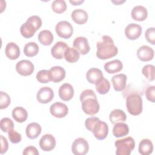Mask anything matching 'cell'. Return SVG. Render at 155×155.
Returning <instances> with one entry per match:
<instances>
[{"label":"cell","instance_id":"1","mask_svg":"<svg viewBox=\"0 0 155 155\" xmlns=\"http://www.w3.org/2000/svg\"><path fill=\"white\" fill-rule=\"evenodd\" d=\"M97 57L102 60L111 58L117 55V47L114 45L113 39L108 36L104 35L96 44Z\"/></svg>","mask_w":155,"mask_h":155},{"label":"cell","instance_id":"2","mask_svg":"<svg viewBox=\"0 0 155 155\" xmlns=\"http://www.w3.org/2000/svg\"><path fill=\"white\" fill-rule=\"evenodd\" d=\"M126 107L128 113L137 116L142 111V99L137 93L130 94L126 99Z\"/></svg>","mask_w":155,"mask_h":155},{"label":"cell","instance_id":"3","mask_svg":"<svg viewBox=\"0 0 155 155\" xmlns=\"http://www.w3.org/2000/svg\"><path fill=\"white\" fill-rule=\"evenodd\" d=\"M114 145L116 148V154L117 155H129L134 148L135 142L134 139L129 136L117 140Z\"/></svg>","mask_w":155,"mask_h":155},{"label":"cell","instance_id":"4","mask_svg":"<svg viewBox=\"0 0 155 155\" xmlns=\"http://www.w3.org/2000/svg\"><path fill=\"white\" fill-rule=\"evenodd\" d=\"M81 107L83 111L88 115L94 116L99 110V104L97 97H88L81 101Z\"/></svg>","mask_w":155,"mask_h":155},{"label":"cell","instance_id":"5","mask_svg":"<svg viewBox=\"0 0 155 155\" xmlns=\"http://www.w3.org/2000/svg\"><path fill=\"white\" fill-rule=\"evenodd\" d=\"M55 30L57 35L64 39L70 38L73 33V26L67 21H61L57 23Z\"/></svg>","mask_w":155,"mask_h":155},{"label":"cell","instance_id":"6","mask_svg":"<svg viewBox=\"0 0 155 155\" xmlns=\"http://www.w3.org/2000/svg\"><path fill=\"white\" fill-rule=\"evenodd\" d=\"M91 132H93L94 137L97 139L104 140L108 135V126L107 123L99 119L94 124Z\"/></svg>","mask_w":155,"mask_h":155},{"label":"cell","instance_id":"7","mask_svg":"<svg viewBox=\"0 0 155 155\" xmlns=\"http://www.w3.org/2000/svg\"><path fill=\"white\" fill-rule=\"evenodd\" d=\"M88 142L82 137L76 139L71 145V151L75 155H85L88 152Z\"/></svg>","mask_w":155,"mask_h":155},{"label":"cell","instance_id":"8","mask_svg":"<svg viewBox=\"0 0 155 155\" xmlns=\"http://www.w3.org/2000/svg\"><path fill=\"white\" fill-rule=\"evenodd\" d=\"M35 70L33 64L28 60H21L17 62L16 70L21 75L27 76L31 75Z\"/></svg>","mask_w":155,"mask_h":155},{"label":"cell","instance_id":"9","mask_svg":"<svg viewBox=\"0 0 155 155\" xmlns=\"http://www.w3.org/2000/svg\"><path fill=\"white\" fill-rule=\"evenodd\" d=\"M50 112L52 116L56 118H62L68 114V108L65 104L56 102L50 106Z\"/></svg>","mask_w":155,"mask_h":155},{"label":"cell","instance_id":"10","mask_svg":"<svg viewBox=\"0 0 155 155\" xmlns=\"http://www.w3.org/2000/svg\"><path fill=\"white\" fill-rule=\"evenodd\" d=\"M54 97L53 90L48 87H43L41 88L36 95L37 100L41 104H47L51 101Z\"/></svg>","mask_w":155,"mask_h":155},{"label":"cell","instance_id":"11","mask_svg":"<svg viewBox=\"0 0 155 155\" xmlns=\"http://www.w3.org/2000/svg\"><path fill=\"white\" fill-rule=\"evenodd\" d=\"M73 45L74 48L82 55L87 54L90 50L88 39L83 36H79L74 39Z\"/></svg>","mask_w":155,"mask_h":155},{"label":"cell","instance_id":"12","mask_svg":"<svg viewBox=\"0 0 155 155\" xmlns=\"http://www.w3.org/2000/svg\"><path fill=\"white\" fill-rule=\"evenodd\" d=\"M142 29L140 25L135 23L129 24L125 29V35L130 40H136L139 38L142 33Z\"/></svg>","mask_w":155,"mask_h":155},{"label":"cell","instance_id":"13","mask_svg":"<svg viewBox=\"0 0 155 155\" xmlns=\"http://www.w3.org/2000/svg\"><path fill=\"white\" fill-rule=\"evenodd\" d=\"M56 146V139L50 134H44L39 140V147L44 151H50Z\"/></svg>","mask_w":155,"mask_h":155},{"label":"cell","instance_id":"14","mask_svg":"<svg viewBox=\"0 0 155 155\" xmlns=\"http://www.w3.org/2000/svg\"><path fill=\"white\" fill-rule=\"evenodd\" d=\"M154 52L152 48L148 45L140 47L137 51V56L141 61H150L154 58Z\"/></svg>","mask_w":155,"mask_h":155},{"label":"cell","instance_id":"15","mask_svg":"<svg viewBox=\"0 0 155 155\" xmlns=\"http://www.w3.org/2000/svg\"><path fill=\"white\" fill-rule=\"evenodd\" d=\"M68 47L67 44L62 41H58L52 47L51 53L52 56L56 59H62L64 57V53Z\"/></svg>","mask_w":155,"mask_h":155},{"label":"cell","instance_id":"16","mask_svg":"<svg viewBox=\"0 0 155 155\" xmlns=\"http://www.w3.org/2000/svg\"><path fill=\"white\" fill-rule=\"evenodd\" d=\"M58 92L60 98L64 101H68L71 100L74 96L73 87L68 83L62 84L59 87Z\"/></svg>","mask_w":155,"mask_h":155},{"label":"cell","instance_id":"17","mask_svg":"<svg viewBox=\"0 0 155 155\" xmlns=\"http://www.w3.org/2000/svg\"><path fill=\"white\" fill-rule=\"evenodd\" d=\"M127 77L125 74H118L113 76L111 78V82L113 88L116 91H123L126 86Z\"/></svg>","mask_w":155,"mask_h":155},{"label":"cell","instance_id":"18","mask_svg":"<svg viewBox=\"0 0 155 155\" xmlns=\"http://www.w3.org/2000/svg\"><path fill=\"white\" fill-rule=\"evenodd\" d=\"M51 81L53 82H59L65 77V71L61 66H54L50 70Z\"/></svg>","mask_w":155,"mask_h":155},{"label":"cell","instance_id":"19","mask_svg":"<svg viewBox=\"0 0 155 155\" xmlns=\"http://www.w3.org/2000/svg\"><path fill=\"white\" fill-rule=\"evenodd\" d=\"M131 15L132 18L135 21H143L148 16V11L142 5H136L133 8Z\"/></svg>","mask_w":155,"mask_h":155},{"label":"cell","instance_id":"20","mask_svg":"<svg viewBox=\"0 0 155 155\" xmlns=\"http://www.w3.org/2000/svg\"><path fill=\"white\" fill-rule=\"evenodd\" d=\"M5 53L8 59L15 60L20 56V48L15 42H9L5 47Z\"/></svg>","mask_w":155,"mask_h":155},{"label":"cell","instance_id":"21","mask_svg":"<svg viewBox=\"0 0 155 155\" xmlns=\"http://www.w3.org/2000/svg\"><path fill=\"white\" fill-rule=\"evenodd\" d=\"M103 78L104 75L102 71L97 68H91L86 73V79L90 84H96Z\"/></svg>","mask_w":155,"mask_h":155},{"label":"cell","instance_id":"22","mask_svg":"<svg viewBox=\"0 0 155 155\" xmlns=\"http://www.w3.org/2000/svg\"><path fill=\"white\" fill-rule=\"evenodd\" d=\"M71 19L78 24H84L87 22L88 15L87 12L81 8H78L74 10L71 12Z\"/></svg>","mask_w":155,"mask_h":155},{"label":"cell","instance_id":"23","mask_svg":"<svg viewBox=\"0 0 155 155\" xmlns=\"http://www.w3.org/2000/svg\"><path fill=\"white\" fill-rule=\"evenodd\" d=\"M42 131L41 126L36 122H31L27 125L25 130V133L27 137L34 139L37 138Z\"/></svg>","mask_w":155,"mask_h":155},{"label":"cell","instance_id":"24","mask_svg":"<svg viewBox=\"0 0 155 155\" xmlns=\"http://www.w3.org/2000/svg\"><path fill=\"white\" fill-rule=\"evenodd\" d=\"M122 62L118 59H114L106 62L104 65L105 71L109 74H114L118 73L122 70Z\"/></svg>","mask_w":155,"mask_h":155},{"label":"cell","instance_id":"25","mask_svg":"<svg viewBox=\"0 0 155 155\" xmlns=\"http://www.w3.org/2000/svg\"><path fill=\"white\" fill-rule=\"evenodd\" d=\"M36 31L34 25L28 20H27V21L21 25L20 28L22 36L25 38H31Z\"/></svg>","mask_w":155,"mask_h":155},{"label":"cell","instance_id":"26","mask_svg":"<svg viewBox=\"0 0 155 155\" xmlns=\"http://www.w3.org/2000/svg\"><path fill=\"white\" fill-rule=\"evenodd\" d=\"M12 116L15 121L19 123L25 122L28 117L27 110L21 107H16L12 111Z\"/></svg>","mask_w":155,"mask_h":155},{"label":"cell","instance_id":"27","mask_svg":"<svg viewBox=\"0 0 155 155\" xmlns=\"http://www.w3.org/2000/svg\"><path fill=\"white\" fill-rule=\"evenodd\" d=\"M129 133V128L127 124L123 122H118L114 124L113 128V134L116 137H121L127 135Z\"/></svg>","mask_w":155,"mask_h":155},{"label":"cell","instance_id":"28","mask_svg":"<svg viewBox=\"0 0 155 155\" xmlns=\"http://www.w3.org/2000/svg\"><path fill=\"white\" fill-rule=\"evenodd\" d=\"M139 153L142 155H148L153 151V144L148 139H143L139 144Z\"/></svg>","mask_w":155,"mask_h":155},{"label":"cell","instance_id":"29","mask_svg":"<svg viewBox=\"0 0 155 155\" xmlns=\"http://www.w3.org/2000/svg\"><path fill=\"white\" fill-rule=\"evenodd\" d=\"M109 119L111 124H115L118 122H125L127 119V115L123 110L120 109H115L110 113Z\"/></svg>","mask_w":155,"mask_h":155},{"label":"cell","instance_id":"30","mask_svg":"<svg viewBox=\"0 0 155 155\" xmlns=\"http://www.w3.org/2000/svg\"><path fill=\"white\" fill-rule=\"evenodd\" d=\"M39 42L45 46L51 45L53 41V35L50 30H44L39 32L38 36Z\"/></svg>","mask_w":155,"mask_h":155},{"label":"cell","instance_id":"31","mask_svg":"<svg viewBox=\"0 0 155 155\" xmlns=\"http://www.w3.org/2000/svg\"><path fill=\"white\" fill-rule=\"evenodd\" d=\"M64 58L68 62L74 63L79 59L80 53L75 48L68 47L65 51Z\"/></svg>","mask_w":155,"mask_h":155},{"label":"cell","instance_id":"32","mask_svg":"<svg viewBox=\"0 0 155 155\" xmlns=\"http://www.w3.org/2000/svg\"><path fill=\"white\" fill-rule=\"evenodd\" d=\"M39 46L36 42H30L26 44L24 47V53L28 57L36 56L39 52Z\"/></svg>","mask_w":155,"mask_h":155},{"label":"cell","instance_id":"33","mask_svg":"<svg viewBox=\"0 0 155 155\" xmlns=\"http://www.w3.org/2000/svg\"><path fill=\"white\" fill-rule=\"evenodd\" d=\"M96 90L101 94H107L110 89V84L104 77L96 84Z\"/></svg>","mask_w":155,"mask_h":155},{"label":"cell","instance_id":"34","mask_svg":"<svg viewBox=\"0 0 155 155\" xmlns=\"http://www.w3.org/2000/svg\"><path fill=\"white\" fill-rule=\"evenodd\" d=\"M53 12L56 13H62L67 9V4L64 0H54L51 4Z\"/></svg>","mask_w":155,"mask_h":155},{"label":"cell","instance_id":"35","mask_svg":"<svg viewBox=\"0 0 155 155\" xmlns=\"http://www.w3.org/2000/svg\"><path fill=\"white\" fill-rule=\"evenodd\" d=\"M142 73L144 76L150 81L154 80V66L151 64H147L143 66Z\"/></svg>","mask_w":155,"mask_h":155},{"label":"cell","instance_id":"36","mask_svg":"<svg viewBox=\"0 0 155 155\" xmlns=\"http://www.w3.org/2000/svg\"><path fill=\"white\" fill-rule=\"evenodd\" d=\"M36 78L37 81L42 84H46L51 81L50 71L47 70H41L38 71Z\"/></svg>","mask_w":155,"mask_h":155},{"label":"cell","instance_id":"37","mask_svg":"<svg viewBox=\"0 0 155 155\" xmlns=\"http://www.w3.org/2000/svg\"><path fill=\"white\" fill-rule=\"evenodd\" d=\"M0 127L3 132L7 133L13 129L14 124L12 119H10V118L4 117L1 120Z\"/></svg>","mask_w":155,"mask_h":155},{"label":"cell","instance_id":"38","mask_svg":"<svg viewBox=\"0 0 155 155\" xmlns=\"http://www.w3.org/2000/svg\"><path fill=\"white\" fill-rule=\"evenodd\" d=\"M10 102L11 100L9 95L1 91L0 92V109L2 110L7 108L10 104Z\"/></svg>","mask_w":155,"mask_h":155},{"label":"cell","instance_id":"39","mask_svg":"<svg viewBox=\"0 0 155 155\" xmlns=\"http://www.w3.org/2000/svg\"><path fill=\"white\" fill-rule=\"evenodd\" d=\"M8 136L9 140L13 143H17L21 141V134L18 133L16 131L14 130L13 129L11 130L8 132Z\"/></svg>","mask_w":155,"mask_h":155},{"label":"cell","instance_id":"40","mask_svg":"<svg viewBox=\"0 0 155 155\" xmlns=\"http://www.w3.org/2000/svg\"><path fill=\"white\" fill-rule=\"evenodd\" d=\"M155 28L154 27H150L147 29L145 33V36L147 41L152 45L155 44Z\"/></svg>","mask_w":155,"mask_h":155},{"label":"cell","instance_id":"41","mask_svg":"<svg viewBox=\"0 0 155 155\" xmlns=\"http://www.w3.org/2000/svg\"><path fill=\"white\" fill-rule=\"evenodd\" d=\"M145 93L147 99L149 101L154 103L155 102V87L154 85L148 87Z\"/></svg>","mask_w":155,"mask_h":155},{"label":"cell","instance_id":"42","mask_svg":"<svg viewBox=\"0 0 155 155\" xmlns=\"http://www.w3.org/2000/svg\"><path fill=\"white\" fill-rule=\"evenodd\" d=\"M27 20L30 21L34 25L36 30L39 29L42 25V19L39 16H37V15L31 16L27 19Z\"/></svg>","mask_w":155,"mask_h":155},{"label":"cell","instance_id":"43","mask_svg":"<svg viewBox=\"0 0 155 155\" xmlns=\"http://www.w3.org/2000/svg\"><path fill=\"white\" fill-rule=\"evenodd\" d=\"M99 119L97 117H88L85 121V127L86 128L90 131H91V129H92V127H93L94 124H95V122L99 120Z\"/></svg>","mask_w":155,"mask_h":155},{"label":"cell","instance_id":"44","mask_svg":"<svg viewBox=\"0 0 155 155\" xmlns=\"http://www.w3.org/2000/svg\"><path fill=\"white\" fill-rule=\"evenodd\" d=\"M24 155H38L39 151H38L37 148L33 146H28L23 151Z\"/></svg>","mask_w":155,"mask_h":155},{"label":"cell","instance_id":"45","mask_svg":"<svg viewBox=\"0 0 155 155\" xmlns=\"http://www.w3.org/2000/svg\"><path fill=\"white\" fill-rule=\"evenodd\" d=\"M1 154H2L7 152L8 148V143L7 139L6 137H4L2 135H1Z\"/></svg>","mask_w":155,"mask_h":155},{"label":"cell","instance_id":"46","mask_svg":"<svg viewBox=\"0 0 155 155\" xmlns=\"http://www.w3.org/2000/svg\"><path fill=\"white\" fill-rule=\"evenodd\" d=\"M84 2V1H70V2L71 4H72L74 5H79L83 3Z\"/></svg>","mask_w":155,"mask_h":155},{"label":"cell","instance_id":"47","mask_svg":"<svg viewBox=\"0 0 155 155\" xmlns=\"http://www.w3.org/2000/svg\"><path fill=\"white\" fill-rule=\"evenodd\" d=\"M125 1H112V2H113V3H114L115 4H116V5H118V4H122V3H123V2H124Z\"/></svg>","mask_w":155,"mask_h":155}]
</instances>
